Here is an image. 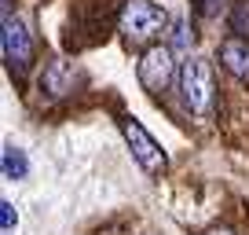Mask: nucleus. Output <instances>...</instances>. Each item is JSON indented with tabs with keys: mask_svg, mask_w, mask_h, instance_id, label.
<instances>
[{
	"mask_svg": "<svg viewBox=\"0 0 249 235\" xmlns=\"http://www.w3.org/2000/svg\"><path fill=\"white\" fill-rule=\"evenodd\" d=\"M179 81V66L172 59V48L169 44H150L147 52L140 55V85L147 92H165V88Z\"/></svg>",
	"mask_w": 249,
	"mask_h": 235,
	"instance_id": "obj_3",
	"label": "nucleus"
},
{
	"mask_svg": "<svg viewBox=\"0 0 249 235\" xmlns=\"http://www.w3.org/2000/svg\"><path fill=\"white\" fill-rule=\"evenodd\" d=\"M231 30L234 33H249V0L231 11Z\"/></svg>",
	"mask_w": 249,
	"mask_h": 235,
	"instance_id": "obj_9",
	"label": "nucleus"
},
{
	"mask_svg": "<svg viewBox=\"0 0 249 235\" xmlns=\"http://www.w3.org/2000/svg\"><path fill=\"white\" fill-rule=\"evenodd\" d=\"M121 33L128 40H136V44H143V40L158 37V33L165 30V22H169V15H165V8H158L154 0H124L121 8Z\"/></svg>",
	"mask_w": 249,
	"mask_h": 235,
	"instance_id": "obj_2",
	"label": "nucleus"
},
{
	"mask_svg": "<svg viewBox=\"0 0 249 235\" xmlns=\"http://www.w3.org/2000/svg\"><path fill=\"white\" fill-rule=\"evenodd\" d=\"M40 92H48L52 99L73 92V66L62 63V59H52V63L44 66V74H40Z\"/></svg>",
	"mask_w": 249,
	"mask_h": 235,
	"instance_id": "obj_7",
	"label": "nucleus"
},
{
	"mask_svg": "<svg viewBox=\"0 0 249 235\" xmlns=\"http://www.w3.org/2000/svg\"><path fill=\"white\" fill-rule=\"evenodd\" d=\"M205 235H238V232H231V228H209Z\"/></svg>",
	"mask_w": 249,
	"mask_h": 235,
	"instance_id": "obj_12",
	"label": "nucleus"
},
{
	"mask_svg": "<svg viewBox=\"0 0 249 235\" xmlns=\"http://www.w3.org/2000/svg\"><path fill=\"white\" fill-rule=\"evenodd\" d=\"M0 48H4V63H8V70L15 74V78H26L33 66V37L30 30H26L22 22H18L15 15L4 19V33H0Z\"/></svg>",
	"mask_w": 249,
	"mask_h": 235,
	"instance_id": "obj_5",
	"label": "nucleus"
},
{
	"mask_svg": "<svg viewBox=\"0 0 249 235\" xmlns=\"http://www.w3.org/2000/svg\"><path fill=\"white\" fill-rule=\"evenodd\" d=\"M220 66H224L231 78L249 81V40L227 37L224 44H220Z\"/></svg>",
	"mask_w": 249,
	"mask_h": 235,
	"instance_id": "obj_6",
	"label": "nucleus"
},
{
	"mask_svg": "<svg viewBox=\"0 0 249 235\" xmlns=\"http://www.w3.org/2000/svg\"><path fill=\"white\" fill-rule=\"evenodd\" d=\"M0 15H4V19H11V0H0Z\"/></svg>",
	"mask_w": 249,
	"mask_h": 235,
	"instance_id": "obj_13",
	"label": "nucleus"
},
{
	"mask_svg": "<svg viewBox=\"0 0 249 235\" xmlns=\"http://www.w3.org/2000/svg\"><path fill=\"white\" fill-rule=\"evenodd\" d=\"M121 133H124V140H128V151H132V158L143 165V173H150V176H161L165 165H169V158H165L161 143H158L154 136H150L147 129L136 121V118H121Z\"/></svg>",
	"mask_w": 249,
	"mask_h": 235,
	"instance_id": "obj_4",
	"label": "nucleus"
},
{
	"mask_svg": "<svg viewBox=\"0 0 249 235\" xmlns=\"http://www.w3.org/2000/svg\"><path fill=\"white\" fill-rule=\"evenodd\" d=\"M15 224H18L15 206H11V202H0V228H4V235H11V232H15Z\"/></svg>",
	"mask_w": 249,
	"mask_h": 235,
	"instance_id": "obj_10",
	"label": "nucleus"
},
{
	"mask_svg": "<svg viewBox=\"0 0 249 235\" xmlns=\"http://www.w3.org/2000/svg\"><path fill=\"white\" fill-rule=\"evenodd\" d=\"M191 37H195V33L187 30V22H176V37H172V44L183 48V44H191Z\"/></svg>",
	"mask_w": 249,
	"mask_h": 235,
	"instance_id": "obj_11",
	"label": "nucleus"
},
{
	"mask_svg": "<svg viewBox=\"0 0 249 235\" xmlns=\"http://www.w3.org/2000/svg\"><path fill=\"white\" fill-rule=\"evenodd\" d=\"M0 165H4V180H22L26 173H30V162H26V155L15 147V143H8V147H4Z\"/></svg>",
	"mask_w": 249,
	"mask_h": 235,
	"instance_id": "obj_8",
	"label": "nucleus"
},
{
	"mask_svg": "<svg viewBox=\"0 0 249 235\" xmlns=\"http://www.w3.org/2000/svg\"><path fill=\"white\" fill-rule=\"evenodd\" d=\"M179 99L191 114L198 118H209L213 107H216V78H213V66L209 59L202 55H187L179 63Z\"/></svg>",
	"mask_w": 249,
	"mask_h": 235,
	"instance_id": "obj_1",
	"label": "nucleus"
}]
</instances>
